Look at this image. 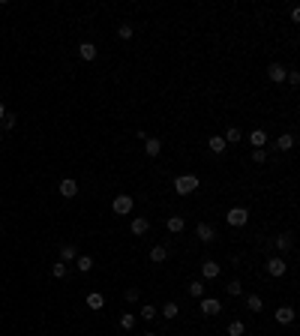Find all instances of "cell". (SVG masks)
Wrapping results in <instances>:
<instances>
[{"instance_id": "1", "label": "cell", "mask_w": 300, "mask_h": 336, "mask_svg": "<svg viewBox=\"0 0 300 336\" xmlns=\"http://www.w3.org/2000/svg\"><path fill=\"white\" fill-rule=\"evenodd\" d=\"M198 186H201V177L198 174H177L174 177V195L189 198L192 192H198Z\"/></svg>"}, {"instance_id": "2", "label": "cell", "mask_w": 300, "mask_h": 336, "mask_svg": "<svg viewBox=\"0 0 300 336\" xmlns=\"http://www.w3.org/2000/svg\"><path fill=\"white\" fill-rule=\"evenodd\" d=\"M132 207H135V198L129 192H117L114 198H111V213L114 216H129Z\"/></svg>"}, {"instance_id": "3", "label": "cell", "mask_w": 300, "mask_h": 336, "mask_svg": "<svg viewBox=\"0 0 300 336\" xmlns=\"http://www.w3.org/2000/svg\"><path fill=\"white\" fill-rule=\"evenodd\" d=\"M225 222H228L231 228H243L246 222H249V210H246L243 204H234V207L225 210Z\"/></svg>"}, {"instance_id": "4", "label": "cell", "mask_w": 300, "mask_h": 336, "mask_svg": "<svg viewBox=\"0 0 300 336\" xmlns=\"http://www.w3.org/2000/svg\"><path fill=\"white\" fill-rule=\"evenodd\" d=\"M264 270H267V276H273V279H282V276L288 273V261H285L282 255H273V258H267Z\"/></svg>"}, {"instance_id": "5", "label": "cell", "mask_w": 300, "mask_h": 336, "mask_svg": "<svg viewBox=\"0 0 300 336\" xmlns=\"http://www.w3.org/2000/svg\"><path fill=\"white\" fill-rule=\"evenodd\" d=\"M198 312L207 315V318H216V315H222V300H219V297H201Z\"/></svg>"}, {"instance_id": "6", "label": "cell", "mask_w": 300, "mask_h": 336, "mask_svg": "<svg viewBox=\"0 0 300 336\" xmlns=\"http://www.w3.org/2000/svg\"><path fill=\"white\" fill-rule=\"evenodd\" d=\"M195 237H198V243H213L216 240V225L207 222V219H201L195 225Z\"/></svg>"}, {"instance_id": "7", "label": "cell", "mask_w": 300, "mask_h": 336, "mask_svg": "<svg viewBox=\"0 0 300 336\" xmlns=\"http://www.w3.org/2000/svg\"><path fill=\"white\" fill-rule=\"evenodd\" d=\"M264 72H267V81H270V84H282L285 75H288V66H282L279 60H273V63H267Z\"/></svg>"}, {"instance_id": "8", "label": "cell", "mask_w": 300, "mask_h": 336, "mask_svg": "<svg viewBox=\"0 0 300 336\" xmlns=\"http://www.w3.org/2000/svg\"><path fill=\"white\" fill-rule=\"evenodd\" d=\"M219 273H222V264H219V261H213V258H204V261H201V282L216 279Z\"/></svg>"}, {"instance_id": "9", "label": "cell", "mask_w": 300, "mask_h": 336, "mask_svg": "<svg viewBox=\"0 0 300 336\" xmlns=\"http://www.w3.org/2000/svg\"><path fill=\"white\" fill-rule=\"evenodd\" d=\"M147 231H150V219H147V216H135V219L129 222V234H132V237L141 240Z\"/></svg>"}, {"instance_id": "10", "label": "cell", "mask_w": 300, "mask_h": 336, "mask_svg": "<svg viewBox=\"0 0 300 336\" xmlns=\"http://www.w3.org/2000/svg\"><path fill=\"white\" fill-rule=\"evenodd\" d=\"M144 156H150V159L162 156V138H156V135H147V141H144Z\"/></svg>"}, {"instance_id": "11", "label": "cell", "mask_w": 300, "mask_h": 336, "mask_svg": "<svg viewBox=\"0 0 300 336\" xmlns=\"http://www.w3.org/2000/svg\"><path fill=\"white\" fill-rule=\"evenodd\" d=\"M273 321L279 324V327H285V324H294V306H276V312H273Z\"/></svg>"}, {"instance_id": "12", "label": "cell", "mask_w": 300, "mask_h": 336, "mask_svg": "<svg viewBox=\"0 0 300 336\" xmlns=\"http://www.w3.org/2000/svg\"><path fill=\"white\" fill-rule=\"evenodd\" d=\"M57 192L69 201V198H75V195H78V183H75L72 177H63L60 183H57Z\"/></svg>"}, {"instance_id": "13", "label": "cell", "mask_w": 300, "mask_h": 336, "mask_svg": "<svg viewBox=\"0 0 300 336\" xmlns=\"http://www.w3.org/2000/svg\"><path fill=\"white\" fill-rule=\"evenodd\" d=\"M165 228H168L171 234H180V231L186 228V216H180V213H171V216L165 219Z\"/></svg>"}, {"instance_id": "14", "label": "cell", "mask_w": 300, "mask_h": 336, "mask_svg": "<svg viewBox=\"0 0 300 336\" xmlns=\"http://www.w3.org/2000/svg\"><path fill=\"white\" fill-rule=\"evenodd\" d=\"M84 303H87L93 312H99V309H105V294H102V291H87Z\"/></svg>"}, {"instance_id": "15", "label": "cell", "mask_w": 300, "mask_h": 336, "mask_svg": "<svg viewBox=\"0 0 300 336\" xmlns=\"http://www.w3.org/2000/svg\"><path fill=\"white\" fill-rule=\"evenodd\" d=\"M246 309H249L252 315H258L261 309H264V297H261L258 291H252V294H246Z\"/></svg>"}, {"instance_id": "16", "label": "cell", "mask_w": 300, "mask_h": 336, "mask_svg": "<svg viewBox=\"0 0 300 336\" xmlns=\"http://www.w3.org/2000/svg\"><path fill=\"white\" fill-rule=\"evenodd\" d=\"M165 261H168V249L162 243L150 246V264H165Z\"/></svg>"}, {"instance_id": "17", "label": "cell", "mask_w": 300, "mask_h": 336, "mask_svg": "<svg viewBox=\"0 0 300 336\" xmlns=\"http://www.w3.org/2000/svg\"><path fill=\"white\" fill-rule=\"evenodd\" d=\"M207 147H210V153H216V156H222L225 150H228V144H225L222 135H210V138H207Z\"/></svg>"}, {"instance_id": "18", "label": "cell", "mask_w": 300, "mask_h": 336, "mask_svg": "<svg viewBox=\"0 0 300 336\" xmlns=\"http://www.w3.org/2000/svg\"><path fill=\"white\" fill-rule=\"evenodd\" d=\"M294 144H297V138H294V132H285V135H279V138H276V150H282V153H288V150H294Z\"/></svg>"}, {"instance_id": "19", "label": "cell", "mask_w": 300, "mask_h": 336, "mask_svg": "<svg viewBox=\"0 0 300 336\" xmlns=\"http://www.w3.org/2000/svg\"><path fill=\"white\" fill-rule=\"evenodd\" d=\"M96 54H99V48H96L93 42H81V45H78V57H81V60L93 63V60H96Z\"/></svg>"}, {"instance_id": "20", "label": "cell", "mask_w": 300, "mask_h": 336, "mask_svg": "<svg viewBox=\"0 0 300 336\" xmlns=\"http://www.w3.org/2000/svg\"><path fill=\"white\" fill-rule=\"evenodd\" d=\"M249 144H252V150L264 147V144H267V132L261 129V126H258V129H252V132H249Z\"/></svg>"}, {"instance_id": "21", "label": "cell", "mask_w": 300, "mask_h": 336, "mask_svg": "<svg viewBox=\"0 0 300 336\" xmlns=\"http://www.w3.org/2000/svg\"><path fill=\"white\" fill-rule=\"evenodd\" d=\"M75 258H78V246H75V243H63L60 246V261L69 264V261H75Z\"/></svg>"}, {"instance_id": "22", "label": "cell", "mask_w": 300, "mask_h": 336, "mask_svg": "<svg viewBox=\"0 0 300 336\" xmlns=\"http://www.w3.org/2000/svg\"><path fill=\"white\" fill-rule=\"evenodd\" d=\"M291 243H294L291 231H285V234H276V237H273V246H276L279 252H288V249H291Z\"/></svg>"}, {"instance_id": "23", "label": "cell", "mask_w": 300, "mask_h": 336, "mask_svg": "<svg viewBox=\"0 0 300 336\" xmlns=\"http://www.w3.org/2000/svg\"><path fill=\"white\" fill-rule=\"evenodd\" d=\"M117 324H120V330H135V324H138V318H135V312H120V318H117Z\"/></svg>"}, {"instance_id": "24", "label": "cell", "mask_w": 300, "mask_h": 336, "mask_svg": "<svg viewBox=\"0 0 300 336\" xmlns=\"http://www.w3.org/2000/svg\"><path fill=\"white\" fill-rule=\"evenodd\" d=\"M117 36H120V42H129L132 36H135V24H129V21H120V24H117Z\"/></svg>"}, {"instance_id": "25", "label": "cell", "mask_w": 300, "mask_h": 336, "mask_svg": "<svg viewBox=\"0 0 300 336\" xmlns=\"http://www.w3.org/2000/svg\"><path fill=\"white\" fill-rule=\"evenodd\" d=\"M138 315H141V321H156V318H159V309H156L153 303H144Z\"/></svg>"}, {"instance_id": "26", "label": "cell", "mask_w": 300, "mask_h": 336, "mask_svg": "<svg viewBox=\"0 0 300 336\" xmlns=\"http://www.w3.org/2000/svg\"><path fill=\"white\" fill-rule=\"evenodd\" d=\"M222 138H225V144H240V138H243V132L237 129V126H228L222 132Z\"/></svg>"}, {"instance_id": "27", "label": "cell", "mask_w": 300, "mask_h": 336, "mask_svg": "<svg viewBox=\"0 0 300 336\" xmlns=\"http://www.w3.org/2000/svg\"><path fill=\"white\" fill-rule=\"evenodd\" d=\"M186 291H189V297L201 300V297H204V282H201V279H192L189 285H186Z\"/></svg>"}, {"instance_id": "28", "label": "cell", "mask_w": 300, "mask_h": 336, "mask_svg": "<svg viewBox=\"0 0 300 336\" xmlns=\"http://www.w3.org/2000/svg\"><path fill=\"white\" fill-rule=\"evenodd\" d=\"M75 267H78V273H90L93 270V258L90 255H78L75 258Z\"/></svg>"}, {"instance_id": "29", "label": "cell", "mask_w": 300, "mask_h": 336, "mask_svg": "<svg viewBox=\"0 0 300 336\" xmlns=\"http://www.w3.org/2000/svg\"><path fill=\"white\" fill-rule=\"evenodd\" d=\"M225 333H228V336H243V333H246V324H243L240 318H234V321H228Z\"/></svg>"}, {"instance_id": "30", "label": "cell", "mask_w": 300, "mask_h": 336, "mask_svg": "<svg viewBox=\"0 0 300 336\" xmlns=\"http://www.w3.org/2000/svg\"><path fill=\"white\" fill-rule=\"evenodd\" d=\"M180 315V306H177V300H168L165 306H162V318H168V321H174Z\"/></svg>"}, {"instance_id": "31", "label": "cell", "mask_w": 300, "mask_h": 336, "mask_svg": "<svg viewBox=\"0 0 300 336\" xmlns=\"http://www.w3.org/2000/svg\"><path fill=\"white\" fill-rule=\"evenodd\" d=\"M249 159H252L255 165H267V162H270V156H267V150H264V147H258V150H252V153H249Z\"/></svg>"}, {"instance_id": "32", "label": "cell", "mask_w": 300, "mask_h": 336, "mask_svg": "<svg viewBox=\"0 0 300 336\" xmlns=\"http://www.w3.org/2000/svg\"><path fill=\"white\" fill-rule=\"evenodd\" d=\"M66 273H69V264H63V261H54L51 264V276L54 279H66Z\"/></svg>"}, {"instance_id": "33", "label": "cell", "mask_w": 300, "mask_h": 336, "mask_svg": "<svg viewBox=\"0 0 300 336\" xmlns=\"http://www.w3.org/2000/svg\"><path fill=\"white\" fill-rule=\"evenodd\" d=\"M225 294H228V297H240L243 294V282L240 279H231L228 285H225Z\"/></svg>"}, {"instance_id": "34", "label": "cell", "mask_w": 300, "mask_h": 336, "mask_svg": "<svg viewBox=\"0 0 300 336\" xmlns=\"http://www.w3.org/2000/svg\"><path fill=\"white\" fill-rule=\"evenodd\" d=\"M141 291H144V288H126V291H123V300H126V303H138Z\"/></svg>"}, {"instance_id": "35", "label": "cell", "mask_w": 300, "mask_h": 336, "mask_svg": "<svg viewBox=\"0 0 300 336\" xmlns=\"http://www.w3.org/2000/svg\"><path fill=\"white\" fill-rule=\"evenodd\" d=\"M285 81H288L291 87H297V84H300V72H297L294 66H288V75H285Z\"/></svg>"}, {"instance_id": "36", "label": "cell", "mask_w": 300, "mask_h": 336, "mask_svg": "<svg viewBox=\"0 0 300 336\" xmlns=\"http://www.w3.org/2000/svg\"><path fill=\"white\" fill-rule=\"evenodd\" d=\"M15 123H18V114H9V111H6V117H3V129H15Z\"/></svg>"}, {"instance_id": "37", "label": "cell", "mask_w": 300, "mask_h": 336, "mask_svg": "<svg viewBox=\"0 0 300 336\" xmlns=\"http://www.w3.org/2000/svg\"><path fill=\"white\" fill-rule=\"evenodd\" d=\"M288 18H291V24H300V9L297 6H288Z\"/></svg>"}, {"instance_id": "38", "label": "cell", "mask_w": 300, "mask_h": 336, "mask_svg": "<svg viewBox=\"0 0 300 336\" xmlns=\"http://www.w3.org/2000/svg\"><path fill=\"white\" fill-rule=\"evenodd\" d=\"M3 117H6V105H3V102H0V120H3Z\"/></svg>"}, {"instance_id": "39", "label": "cell", "mask_w": 300, "mask_h": 336, "mask_svg": "<svg viewBox=\"0 0 300 336\" xmlns=\"http://www.w3.org/2000/svg\"><path fill=\"white\" fill-rule=\"evenodd\" d=\"M141 336H159V333H153V330H144V333H141Z\"/></svg>"}]
</instances>
